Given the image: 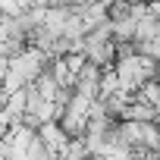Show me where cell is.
<instances>
[{
  "label": "cell",
  "instance_id": "cell-3",
  "mask_svg": "<svg viewBox=\"0 0 160 160\" xmlns=\"http://www.w3.org/2000/svg\"><path fill=\"white\" fill-rule=\"evenodd\" d=\"M135 32H138V19L135 16L113 19V38L116 41H135Z\"/></svg>",
  "mask_w": 160,
  "mask_h": 160
},
{
  "label": "cell",
  "instance_id": "cell-2",
  "mask_svg": "<svg viewBox=\"0 0 160 160\" xmlns=\"http://www.w3.org/2000/svg\"><path fill=\"white\" fill-rule=\"evenodd\" d=\"M88 113H75V110H66L63 116H60V126L69 132V138H78V135H85L88 132Z\"/></svg>",
  "mask_w": 160,
  "mask_h": 160
},
{
  "label": "cell",
  "instance_id": "cell-5",
  "mask_svg": "<svg viewBox=\"0 0 160 160\" xmlns=\"http://www.w3.org/2000/svg\"><path fill=\"white\" fill-rule=\"evenodd\" d=\"M157 122H160V104H157Z\"/></svg>",
  "mask_w": 160,
  "mask_h": 160
},
{
  "label": "cell",
  "instance_id": "cell-1",
  "mask_svg": "<svg viewBox=\"0 0 160 160\" xmlns=\"http://www.w3.org/2000/svg\"><path fill=\"white\" fill-rule=\"evenodd\" d=\"M38 135H41V138H44V144H47L50 151H57V154H63V151H66V144H69V132L60 126V119L44 122V126L38 129Z\"/></svg>",
  "mask_w": 160,
  "mask_h": 160
},
{
  "label": "cell",
  "instance_id": "cell-4",
  "mask_svg": "<svg viewBox=\"0 0 160 160\" xmlns=\"http://www.w3.org/2000/svg\"><path fill=\"white\" fill-rule=\"evenodd\" d=\"M0 7H3L7 16H19V13H22V3H19V0H0Z\"/></svg>",
  "mask_w": 160,
  "mask_h": 160
}]
</instances>
